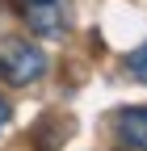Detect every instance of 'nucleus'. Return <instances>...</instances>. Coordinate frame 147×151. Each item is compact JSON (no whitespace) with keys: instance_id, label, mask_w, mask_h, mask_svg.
Masks as SVG:
<instances>
[{"instance_id":"5","label":"nucleus","mask_w":147,"mask_h":151,"mask_svg":"<svg viewBox=\"0 0 147 151\" xmlns=\"http://www.w3.org/2000/svg\"><path fill=\"white\" fill-rule=\"evenodd\" d=\"M9 118H13V109H9V101L0 97V134H4V126H9Z\"/></svg>"},{"instance_id":"2","label":"nucleus","mask_w":147,"mask_h":151,"mask_svg":"<svg viewBox=\"0 0 147 151\" xmlns=\"http://www.w3.org/2000/svg\"><path fill=\"white\" fill-rule=\"evenodd\" d=\"M13 9L17 17L34 29V34H42V38H59L67 34V0H13Z\"/></svg>"},{"instance_id":"1","label":"nucleus","mask_w":147,"mask_h":151,"mask_svg":"<svg viewBox=\"0 0 147 151\" xmlns=\"http://www.w3.org/2000/svg\"><path fill=\"white\" fill-rule=\"evenodd\" d=\"M42 71H46V55L38 46L21 42V38H4V42H0V80L4 84L25 88V84L38 80Z\"/></svg>"},{"instance_id":"4","label":"nucleus","mask_w":147,"mask_h":151,"mask_svg":"<svg viewBox=\"0 0 147 151\" xmlns=\"http://www.w3.org/2000/svg\"><path fill=\"white\" fill-rule=\"evenodd\" d=\"M126 71H130L135 80H143V84H147V42H143L139 50H130V55H126Z\"/></svg>"},{"instance_id":"3","label":"nucleus","mask_w":147,"mask_h":151,"mask_svg":"<svg viewBox=\"0 0 147 151\" xmlns=\"http://www.w3.org/2000/svg\"><path fill=\"white\" fill-rule=\"evenodd\" d=\"M118 130H122L126 143H135L139 151H147V105L143 109H126L118 118Z\"/></svg>"}]
</instances>
